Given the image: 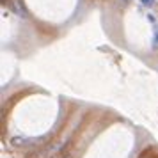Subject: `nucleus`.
Here are the masks:
<instances>
[{
  "instance_id": "obj_1",
  "label": "nucleus",
  "mask_w": 158,
  "mask_h": 158,
  "mask_svg": "<svg viewBox=\"0 0 158 158\" xmlns=\"http://www.w3.org/2000/svg\"><path fill=\"white\" fill-rule=\"evenodd\" d=\"M153 48H158V27H155V34H153Z\"/></svg>"
},
{
  "instance_id": "obj_2",
  "label": "nucleus",
  "mask_w": 158,
  "mask_h": 158,
  "mask_svg": "<svg viewBox=\"0 0 158 158\" xmlns=\"http://www.w3.org/2000/svg\"><path fill=\"white\" fill-rule=\"evenodd\" d=\"M142 2V6H146V7H153L155 6V0H140Z\"/></svg>"
},
{
  "instance_id": "obj_3",
  "label": "nucleus",
  "mask_w": 158,
  "mask_h": 158,
  "mask_svg": "<svg viewBox=\"0 0 158 158\" xmlns=\"http://www.w3.org/2000/svg\"><path fill=\"white\" fill-rule=\"evenodd\" d=\"M148 20H149L151 23H155V16H153V15H148Z\"/></svg>"
},
{
  "instance_id": "obj_4",
  "label": "nucleus",
  "mask_w": 158,
  "mask_h": 158,
  "mask_svg": "<svg viewBox=\"0 0 158 158\" xmlns=\"http://www.w3.org/2000/svg\"><path fill=\"white\" fill-rule=\"evenodd\" d=\"M121 4H130V0H119Z\"/></svg>"
}]
</instances>
